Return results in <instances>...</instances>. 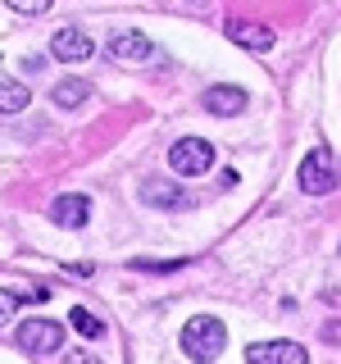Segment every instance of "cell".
Instances as JSON below:
<instances>
[{
	"label": "cell",
	"instance_id": "7",
	"mask_svg": "<svg viewBox=\"0 0 341 364\" xmlns=\"http://www.w3.org/2000/svg\"><path fill=\"white\" fill-rule=\"evenodd\" d=\"M87 214H91V205H87V196H77V191H64V196H55V205H50V219L60 228H87Z\"/></svg>",
	"mask_w": 341,
	"mask_h": 364
},
{
	"label": "cell",
	"instance_id": "17",
	"mask_svg": "<svg viewBox=\"0 0 341 364\" xmlns=\"http://www.w3.org/2000/svg\"><path fill=\"white\" fill-rule=\"evenodd\" d=\"M18 301H32V305H45V301H50V291H45V287H32V291H23V296H18Z\"/></svg>",
	"mask_w": 341,
	"mask_h": 364
},
{
	"label": "cell",
	"instance_id": "4",
	"mask_svg": "<svg viewBox=\"0 0 341 364\" xmlns=\"http://www.w3.org/2000/svg\"><path fill=\"white\" fill-rule=\"evenodd\" d=\"M168 164H173L178 178H196V173H205V168L214 164V146L200 141V136H182L173 151H168Z\"/></svg>",
	"mask_w": 341,
	"mask_h": 364
},
{
	"label": "cell",
	"instance_id": "6",
	"mask_svg": "<svg viewBox=\"0 0 341 364\" xmlns=\"http://www.w3.org/2000/svg\"><path fill=\"white\" fill-rule=\"evenodd\" d=\"M91 50H96L91 37H82L77 28H60L50 37V55H55V60H64V64H82V60H91Z\"/></svg>",
	"mask_w": 341,
	"mask_h": 364
},
{
	"label": "cell",
	"instance_id": "16",
	"mask_svg": "<svg viewBox=\"0 0 341 364\" xmlns=\"http://www.w3.org/2000/svg\"><path fill=\"white\" fill-rule=\"evenodd\" d=\"M14 310H18V291H0V328L14 318Z\"/></svg>",
	"mask_w": 341,
	"mask_h": 364
},
{
	"label": "cell",
	"instance_id": "14",
	"mask_svg": "<svg viewBox=\"0 0 341 364\" xmlns=\"http://www.w3.org/2000/svg\"><path fill=\"white\" fill-rule=\"evenodd\" d=\"M68 323H73L82 337H100V333H105V323H100L91 310H82V305H77V310H68Z\"/></svg>",
	"mask_w": 341,
	"mask_h": 364
},
{
	"label": "cell",
	"instance_id": "5",
	"mask_svg": "<svg viewBox=\"0 0 341 364\" xmlns=\"http://www.w3.org/2000/svg\"><path fill=\"white\" fill-rule=\"evenodd\" d=\"M246 360L250 364H305L301 341H255V346H246Z\"/></svg>",
	"mask_w": 341,
	"mask_h": 364
},
{
	"label": "cell",
	"instance_id": "1",
	"mask_svg": "<svg viewBox=\"0 0 341 364\" xmlns=\"http://www.w3.org/2000/svg\"><path fill=\"white\" fill-rule=\"evenodd\" d=\"M223 346H227V328H223V318H214V314H196V318H187V328H182V350H187L191 360H219V355H223Z\"/></svg>",
	"mask_w": 341,
	"mask_h": 364
},
{
	"label": "cell",
	"instance_id": "8",
	"mask_svg": "<svg viewBox=\"0 0 341 364\" xmlns=\"http://www.w3.org/2000/svg\"><path fill=\"white\" fill-rule=\"evenodd\" d=\"M109 55L123 60V64H141V60L155 55V46H151V37H141V32H119V37L109 41Z\"/></svg>",
	"mask_w": 341,
	"mask_h": 364
},
{
	"label": "cell",
	"instance_id": "10",
	"mask_svg": "<svg viewBox=\"0 0 341 364\" xmlns=\"http://www.w3.org/2000/svg\"><path fill=\"white\" fill-rule=\"evenodd\" d=\"M227 37L237 46H246V50H273V32L264 23H246V18H232L227 23Z\"/></svg>",
	"mask_w": 341,
	"mask_h": 364
},
{
	"label": "cell",
	"instance_id": "12",
	"mask_svg": "<svg viewBox=\"0 0 341 364\" xmlns=\"http://www.w3.org/2000/svg\"><path fill=\"white\" fill-rule=\"evenodd\" d=\"M87 96H91V87L82 82V77H64V82L50 87V105H55V109H77Z\"/></svg>",
	"mask_w": 341,
	"mask_h": 364
},
{
	"label": "cell",
	"instance_id": "2",
	"mask_svg": "<svg viewBox=\"0 0 341 364\" xmlns=\"http://www.w3.org/2000/svg\"><path fill=\"white\" fill-rule=\"evenodd\" d=\"M18 346L28 355H55L64 346V328L55 318H23L18 323Z\"/></svg>",
	"mask_w": 341,
	"mask_h": 364
},
{
	"label": "cell",
	"instance_id": "9",
	"mask_svg": "<svg viewBox=\"0 0 341 364\" xmlns=\"http://www.w3.org/2000/svg\"><path fill=\"white\" fill-rule=\"evenodd\" d=\"M200 105L210 109V114H223V119H232V114L246 109V91H242V87H210V91L200 96Z\"/></svg>",
	"mask_w": 341,
	"mask_h": 364
},
{
	"label": "cell",
	"instance_id": "15",
	"mask_svg": "<svg viewBox=\"0 0 341 364\" xmlns=\"http://www.w3.org/2000/svg\"><path fill=\"white\" fill-rule=\"evenodd\" d=\"M55 0H9V9H18V14H45Z\"/></svg>",
	"mask_w": 341,
	"mask_h": 364
},
{
	"label": "cell",
	"instance_id": "3",
	"mask_svg": "<svg viewBox=\"0 0 341 364\" xmlns=\"http://www.w3.org/2000/svg\"><path fill=\"white\" fill-rule=\"evenodd\" d=\"M301 191H310V196H323V191L337 187V159L332 151H310L301 159Z\"/></svg>",
	"mask_w": 341,
	"mask_h": 364
},
{
	"label": "cell",
	"instance_id": "11",
	"mask_svg": "<svg viewBox=\"0 0 341 364\" xmlns=\"http://www.w3.org/2000/svg\"><path fill=\"white\" fill-rule=\"evenodd\" d=\"M141 205H159V210H178V205H187V191L178 187V182H141Z\"/></svg>",
	"mask_w": 341,
	"mask_h": 364
},
{
	"label": "cell",
	"instance_id": "13",
	"mask_svg": "<svg viewBox=\"0 0 341 364\" xmlns=\"http://www.w3.org/2000/svg\"><path fill=\"white\" fill-rule=\"evenodd\" d=\"M28 100H32V91L14 82V77H5L0 82V114H18V109H28Z\"/></svg>",
	"mask_w": 341,
	"mask_h": 364
}]
</instances>
